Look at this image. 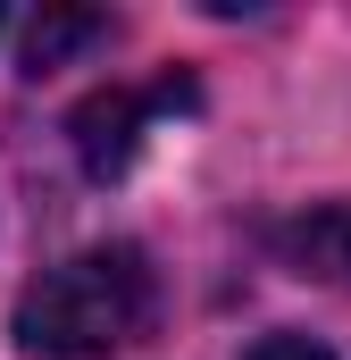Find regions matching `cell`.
<instances>
[{"label":"cell","mask_w":351,"mask_h":360,"mask_svg":"<svg viewBox=\"0 0 351 360\" xmlns=\"http://www.w3.org/2000/svg\"><path fill=\"white\" fill-rule=\"evenodd\" d=\"M159 310V276L134 243H92L76 260L42 269L17 302V344L34 360H109L143 344Z\"/></svg>","instance_id":"1"},{"label":"cell","mask_w":351,"mask_h":360,"mask_svg":"<svg viewBox=\"0 0 351 360\" xmlns=\"http://www.w3.org/2000/svg\"><path fill=\"white\" fill-rule=\"evenodd\" d=\"M184 101H192L184 76H159V84H109L100 101L76 109V160H84L92 176H117V168L143 151V126L168 117V109H184Z\"/></svg>","instance_id":"2"},{"label":"cell","mask_w":351,"mask_h":360,"mask_svg":"<svg viewBox=\"0 0 351 360\" xmlns=\"http://www.w3.org/2000/svg\"><path fill=\"white\" fill-rule=\"evenodd\" d=\"M84 42H109V17L100 8H42L34 25H25V76H51L67 51H84Z\"/></svg>","instance_id":"3"},{"label":"cell","mask_w":351,"mask_h":360,"mask_svg":"<svg viewBox=\"0 0 351 360\" xmlns=\"http://www.w3.org/2000/svg\"><path fill=\"white\" fill-rule=\"evenodd\" d=\"M293 252H301L318 276H343V285H351V201H343V210L301 218V226H293Z\"/></svg>","instance_id":"4"},{"label":"cell","mask_w":351,"mask_h":360,"mask_svg":"<svg viewBox=\"0 0 351 360\" xmlns=\"http://www.w3.org/2000/svg\"><path fill=\"white\" fill-rule=\"evenodd\" d=\"M251 360H326V352H318L310 335H267V344H260Z\"/></svg>","instance_id":"5"}]
</instances>
